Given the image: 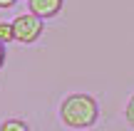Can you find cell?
I'll list each match as a JSON object with an SVG mask.
<instances>
[{
	"label": "cell",
	"instance_id": "cell-1",
	"mask_svg": "<svg viewBox=\"0 0 134 131\" xmlns=\"http://www.w3.org/2000/svg\"><path fill=\"white\" fill-rule=\"evenodd\" d=\"M99 116L97 99L90 94H70L60 104V121L70 129H90Z\"/></svg>",
	"mask_w": 134,
	"mask_h": 131
},
{
	"label": "cell",
	"instance_id": "cell-2",
	"mask_svg": "<svg viewBox=\"0 0 134 131\" xmlns=\"http://www.w3.org/2000/svg\"><path fill=\"white\" fill-rule=\"evenodd\" d=\"M13 32H15V40L23 45H30L42 35V20L32 13H23L13 20Z\"/></svg>",
	"mask_w": 134,
	"mask_h": 131
},
{
	"label": "cell",
	"instance_id": "cell-3",
	"mask_svg": "<svg viewBox=\"0 0 134 131\" xmlns=\"http://www.w3.org/2000/svg\"><path fill=\"white\" fill-rule=\"evenodd\" d=\"M27 8L40 20H47V17H55L62 10V0H27Z\"/></svg>",
	"mask_w": 134,
	"mask_h": 131
},
{
	"label": "cell",
	"instance_id": "cell-4",
	"mask_svg": "<svg viewBox=\"0 0 134 131\" xmlns=\"http://www.w3.org/2000/svg\"><path fill=\"white\" fill-rule=\"evenodd\" d=\"M0 131H30V129H27V124L23 119H5L0 124Z\"/></svg>",
	"mask_w": 134,
	"mask_h": 131
},
{
	"label": "cell",
	"instance_id": "cell-5",
	"mask_svg": "<svg viewBox=\"0 0 134 131\" xmlns=\"http://www.w3.org/2000/svg\"><path fill=\"white\" fill-rule=\"evenodd\" d=\"M13 40H15L13 22H0V45H10Z\"/></svg>",
	"mask_w": 134,
	"mask_h": 131
},
{
	"label": "cell",
	"instance_id": "cell-6",
	"mask_svg": "<svg viewBox=\"0 0 134 131\" xmlns=\"http://www.w3.org/2000/svg\"><path fill=\"white\" fill-rule=\"evenodd\" d=\"M124 116H127V124L134 126V97L127 102V109H124Z\"/></svg>",
	"mask_w": 134,
	"mask_h": 131
},
{
	"label": "cell",
	"instance_id": "cell-7",
	"mask_svg": "<svg viewBox=\"0 0 134 131\" xmlns=\"http://www.w3.org/2000/svg\"><path fill=\"white\" fill-rule=\"evenodd\" d=\"M15 3H18V0H0V8H3V10H5V8H13Z\"/></svg>",
	"mask_w": 134,
	"mask_h": 131
},
{
	"label": "cell",
	"instance_id": "cell-8",
	"mask_svg": "<svg viewBox=\"0 0 134 131\" xmlns=\"http://www.w3.org/2000/svg\"><path fill=\"white\" fill-rule=\"evenodd\" d=\"M5 64V45H0V69H3Z\"/></svg>",
	"mask_w": 134,
	"mask_h": 131
}]
</instances>
